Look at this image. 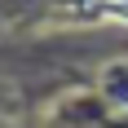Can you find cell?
Here are the masks:
<instances>
[{"instance_id":"6da1fadb","label":"cell","mask_w":128,"mask_h":128,"mask_svg":"<svg viewBox=\"0 0 128 128\" xmlns=\"http://www.w3.org/2000/svg\"><path fill=\"white\" fill-rule=\"evenodd\" d=\"M110 13H115L119 22H128V0H119V4H110Z\"/></svg>"}]
</instances>
